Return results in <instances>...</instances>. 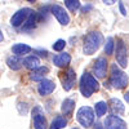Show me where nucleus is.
Returning <instances> with one entry per match:
<instances>
[{"instance_id":"30","label":"nucleus","mask_w":129,"mask_h":129,"mask_svg":"<svg viewBox=\"0 0 129 129\" xmlns=\"http://www.w3.org/2000/svg\"><path fill=\"white\" fill-rule=\"evenodd\" d=\"M94 129H103V128H102V124H101V123H95Z\"/></svg>"},{"instance_id":"31","label":"nucleus","mask_w":129,"mask_h":129,"mask_svg":"<svg viewBox=\"0 0 129 129\" xmlns=\"http://www.w3.org/2000/svg\"><path fill=\"white\" fill-rule=\"evenodd\" d=\"M124 100H125V101L129 103V92H126V93L124 94Z\"/></svg>"},{"instance_id":"34","label":"nucleus","mask_w":129,"mask_h":129,"mask_svg":"<svg viewBox=\"0 0 129 129\" xmlns=\"http://www.w3.org/2000/svg\"><path fill=\"white\" fill-rule=\"evenodd\" d=\"M72 129H78V128H72Z\"/></svg>"},{"instance_id":"17","label":"nucleus","mask_w":129,"mask_h":129,"mask_svg":"<svg viewBox=\"0 0 129 129\" xmlns=\"http://www.w3.org/2000/svg\"><path fill=\"white\" fill-rule=\"evenodd\" d=\"M23 64H25L26 69L34 71V70L40 67V59L36 56H28V57H26L23 59Z\"/></svg>"},{"instance_id":"3","label":"nucleus","mask_w":129,"mask_h":129,"mask_svg":"<svg viewBox=\"0 0 129 129\" xmlns=\"http://www.w3.org/2000/svg\"><path fill=\"white\" fill-rule=\"evenodd\" d=\"M110 84L115 89H123L128 84V76L126 74L123 72L116 64L111 66V75H110Z\"/></svg>"},{"instance_id":"25","label":"nucleus","mask_w":129,"mask_h":129,"mask_svg":"<svg viewBox=\"0 0 129 129\" xmlns=\"http://www.w3.org/2000/svg\"><path fill=\"white\" fill-rule=\"evenodd\" d=\"M64 47H66V41L62 40V39H58L54 44H53V49H54L56 52H61L64 49Z\"/></svg>"},{"instance_id":"10","label":"nucleus","mask_w":129,"mask_h":129,"mask_svg":"<svg viewBox=\"0 0 129 129\" xmlns=\"http://www.w3.org/2000/svg\"><path fill=\"white\" fill-rule=\"evenodd\" d=\"M107 59L105 57H100L98 59L95 61L94 63V75L97 78H105L106 76V72H107Z\"/></svg>"},{"instance_id":"23","label":"nucleus","mask_w":129,"mask_h":129,"mask_svg":"<svg viewBox=\"0 0 129 129\" xmlns=\"http://www.w3.org/2000/svg\"><path fill=\"white\" fill-rule=\"evenodd\" d=\"M114 49H115V43H114V39L112 38H107L106 39V44H105V53L107 56H111L114 53Z\"/></svg>"},{"instance_id":"19","label":"nucleus","mask_w":129,"mask_h":129,"mask_svg":"<svg viewBox=\"0 0 129 129\" xmlns=\"http://www.w3.org/2000/svg\"><path fill=\"white\" fill-rule=\"evenodd\" d=\"M7 64H8V67H9L10 70L17 71V70H19L21 66L23 64V61L18 56H12V57H9V58L7 59Z\"/></svg>"},{"instance_id":"5","label":"nucleus","mask_w":129,"mask_h":129,"mask_svg":"<svg viewBox=\"0 0 129 129\" xmlns=\"http://www.w3.org/2000/svg\"><path fill=\"white\" fill-rule=\"evenodd\" d=\"M31 13H32V10L30 8H22V9L17 10L12 16V18H10V25L13 27H19L21 25H25V22L27 21Z\"/></svg>"},{"instance_id":"18","label":"nucleus","mask_w":129,"mask_h":129,"mask_svg":"<svg viewBox=\"0 0 129 129\" xmlns=\"http://www.w3.org/2000/svg\"><path fill=\"white\" fill-rule=\"evenodd\" d=\"M109 103H110V109H111V111L114 114H116V115H123L124 114L125 109H124V105H123V102L120 100L111 98Z\"/></svg>"},{"instance_id":"8","label":"nucleus","mask_w":129,"mask_h":129,"mask_svg":"<svg viewBox=\"0 0 129 129\" xmlns=\"http://www.w3.org/2000/svg\"><path fill=\"white\" fill-rule=\"evenodd\" d=\"M105 126H106V129H128L126 123L117 115L107 116L105 120Z\"/></svg>"},{"instance_id":"7","label":"nucleus","mask_w":129,"mask_h":129,"mask_svg":"<svg viewBox=\"0 0 129 129\" xmlns=\"http://www.w3.org/2000/svg\"><path fill=\"white\" fill-rule=\"evenodd\" d=\"M50 13L57 18V21L62 25V26H67L70 23V16L69 13L64 10L63 7L58 5V4H54L50 7Z\"/></svg>"},{"instance_id":"29","label":"nucleus","mask_w":129,"mask_h":129,"mask_svg":"<svg viewBox=\"0 0 129 129\" xmlns=\"http://www.w3.org/2000/svg\"><path fill=\"white\" fill-rule=\"evenodd\" d=\"M35 52H39L41 57H47V56H48V52H47V50H43V49H38V50H35Z\"/></svg>"},{"instance_id":"16","label":"nucleus","mask_w":129,"mask_h":129,"mask_svg":"<svg viewBox=\"0 0 129 129\" xmlns=\"http://www.w3.org/2000/svg\"><path fill=\"white\" fill-rule=\"evenodd\" d=\"M74 109H75V101L72 98H66L62 102L61 111L64 116H71L74 112Z\"/></svg>"},{"instance_id":"2","label":"nucleus","mask_w":129,"mask_h":129,"mask_svg":"<svg viewBox=\"0 0 129 129\" xmlns=\"http://www.w3.org/2000/svg\"><path fill=\"white\" fill-rule=\"evenodd\" d=\"M100 89V83L97 81V79L94 76H92L88 72H84L83 76L80 79V92L84 97H87V98H89V97L98 92Z\"/></svg>"},{"instance_id":"4","label":"nucleus","mask_w":129,"mask_h":129,"mask_svg":"<svg viewBox=\"0 0 129 129\" xmlns=\"http://www.w3.org/2000/svg\"><path fill=\"white\" fill-rule=\"evenodd\" d=\"M94 111H93V109L92 107H89V106H84V107H80V109L78 110V112H76V119H78V121L83 125V126H85V128H89V126H92L93 125V123H94Z\"/></svg>"},{"instance_id":"1","label":"nucleus","mask_w":129,"mask_h":129,"mask_svg":"<svg viewBox=\"0 0 129 129\" xmlns=\"http://www.w3.org/2000/svg\"><path fill=\"white\" fill-rule=\"evenodd\" d=\"M103 35L100 31H92L84 38V45H83V52L87 56H92L100 49V47L103 43Z\"/></svg>"},{"instance_id":"9","label":"nucleus","mask_w":129,"mask_h":129,"mask_svg":"<svg viewBox=\"0 0 129 129\" xmlns=\"http://www.w3.org/2000/svg\"><path fill=\"white\" fill-rule=\"evenodd\" d=\"M56 89V84L54 81H52L49 79H43L41 81H39V85H38V92L40 95H49L53 93V90Z\"/></svg>"},{"instance_id":"22","label":"nucleus","mask_w":129,"mask_h":129,"mask_svg":"<svg viewBox=\"0 0 129 129\" xmlns=\"http://www.w3.org/2000/svg\"><path fill=\"white\" fill-rule=\"evenodd\" d=\"M36 23H38V13L32 12L30 14V17L27 18V21L25 22V25H23V30H31V28H34L36 26Z\"/></svg>"},{"instance_id":"15","label":"nucleus","mask_w":129,"mask_h":129,"mask_svg":"<svg viewBox=\"0 0 129 129\" xmlns=\"http://www.w3.org/2000/svg\"><path fill=\"white\" fill-rule=\"evenodd\" d=\"M48 71H49L48 67L40 66L39 69H36V70H34V71H31L30 78H31V80H34V81H41L43 79H45L44 76L48 74Z\"/></svg>"},{"instance_id":"27","label":"nucleus","mask_w":129,"mask_h":129,"mask_svg":"<svg viewBox=\"0 0 129 129\" xmlns=\"http://www.w3.org/2000/svg\"><path fill=\"white\" fill-rule=\"evenodd\" d=\"M92 9H93V5L87 4V5H84V7H83V9H81V10H83L84 13H87V12H89V10H92Z\"/></svg>"},{"instance_id":"32","label":"nucleus","mask_w":129,"mask_h":129,"mask_svg":"<svg viewBox=\"0 0 129 129\" xmlns=\"http://www.w3.org/2000/svg\"><path fill=\"white\" fill-rule=\"evenodd\" d=\"M3 39H4V36H3V32H2V30H0V41H3Z\"/></svg>"},{"instance_id":"14","label":"nucleus","mask_w":129,"mask_h":129,"mask_svg":"<svg viewBox=\"0 0 129 129\" xmlns=\"http://www.w3.org/2000/svg\"><path fill=\"white\" fill-rule=\"evenodd\" d=\"M31 50H32V48L30 45H27V44H23V43H18V44H14L12 47L13 54L14 56H18V57L27 54V53H30Z\"/></svg>"},{"instance_id":"6","label":"nucleus","mask_w":129,"mask_h":129,"mask_svg":"<svg viewBox=\"0 0 129 129\" xmlns=\"http://www.w3.org/2000/svg\"><path fill=\"white\" fill-rule=\"evenodd\" d=\"M116 43H117L116 44V61H117V64L124 69L128 66V49L123 40L119 39Z\"/></svg>"},{"instance_id":"21","label":"nucleus","mask_w":129,"mask_h":129,"mask_svg":"<svg viewBox=\"0 0 129 129\" xmlns=\"http://www.w3.org/2000/svg\"><path fill=\"white\" fill-rule=\"evenodd\" d=\"M109 105H107L106 102H103V101H100V102H97L95 103V106H94V110H95V116L97 117H101V116H103L106 112H107V110H109V107H107Z\"/></svg>"},{"instance_id":"20","label":"nucleus","mask_w":129,"mask_h":129,"mask_svg":"<svg viewBox=\"0 0 129 129\" xmlns=\"http://www.w3.org/2000/svg\"><path fill=\"white\" fill-rule=\"evenodd\" d=\"M66 124H67L66 117L59 115V116H56L54 119H53V121H52L49 129H62V128L66 126Z\"/></svg>"},{"instance_id":"26","label":"nucleus","mask_w":129,"mask_h":129,"mask_svg":"<svg viewBox=\"0 0 129 129\" xmlns=\"http://www.w3.org/2000/svg\"><path fill=\"white\" fill-rule=\"evenodd\" d=\"M119 9H120V13H121L123 16H126V10H125L124 4H123L121 2H119Z\"/></svg>"},{"instance_id":"12","label":"nucleus","mask_w":129,"mask_h":129,"mask_svg":"<svg viewBox=\"0 0 129 129\" xmlns=\"http://www.w3.org/2000/svg\"><path fill=\"white\" fill-rule=\"evenodd\" d=\"M32 115H34V126H35V129H47V119H45V116L43 115L40 107H36Z\"/></svg>"},{"instance_id":"24","label":"nucleus","mask_w":129,"mask_h":129,"mask_svg":"<svg viewBox=\"0 0 129 129\" xmlns=\"http://www.w3.org/2000/svg\"><path fill=\"white\" fill-rule=\"evenodd\" d=\"M64 5L67 7L70 12H76L80 8V2L79 0H64Z\"/></svg>"},{"instance_id":"28","label":"nucleus","mask_w":129,"mask_h":129,"mask_svg":"<svg viewBox=\"0 0 129 129\" xmlns=\"http://www.w3.org/2000/svg\"><path fill=\"white\" fill-rule=\"evenodd\" d=\"M116 2H117V0H102V3L106 4V5H112V4H115Z\"/></svg>"},{"instance_id":"13","label":"nucleus","mask_w":129,"mask_h":129,"mask_svg":"<svg viewBox=\"0 0 129 129\" xmlns=\"http://www.w3.org/2000/svg\"><path fill=\"white\" fill-rule=\"evenodd\" d=\"M71 62V56L66 52H61L59 54H56L53 57V63L57 67H67Z\"/></svg>"},{"instance_id":"11","label":"nucleus","mask_w":129,"mask_h":129,"mask_svg":"<svg viewBox=\"0 0 129 129\" xmlns=\"http://www.w3.org/2000/svg\"><path fill=\"white\" fill-rule=\"evenodd\" d=\"M64 78L62 79V85H63V89L64 90H70L74 84H75V80H76V74H75V71L72 69H67V71L63 74Z\"/></svg>"},{"instance_id":"33","label":"nucleus","mask_w":129,"mask_h":129,"mask_svg":"<svg viewBox=\"0 0 129 129\" xmlns=\"http://www.w3.org/2000/svg\"><path fill=\"white\" fill-rule=\"evenodd\" d=\"M27 2H34V0H27Z\"/></svg>"}]
</instances>
